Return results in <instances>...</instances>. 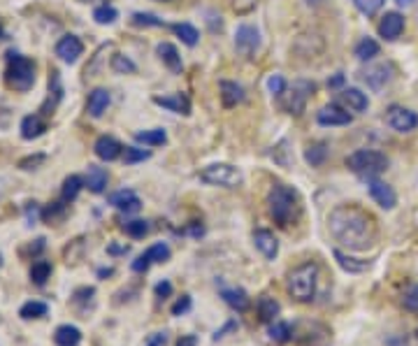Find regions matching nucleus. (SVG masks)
Masks as SVG:
<instances>
[{
	"label": "nucleus",
	"instance_id": "50",
	"mask_svg": "<svg viewBox=\"0 0 418 346\" xmlns=\"http://www.w3.org/2000/svg\"><path fill=\"white\" fill-rule=\"evenodd\" d=\"M191 295H181L177 302L172 305V316H181V314H186L188 310H191Z\"/></svg>",
	"mask_w": 418,
	"mask_h": 346
},
{
	"label": "nucleus",
	"instance_id": "52",
	"mask_svg": "<svg viewBox=\"0 0 418 346\" xmlns=\"http://www.w3.org/2000/svg\"><path fill=\"white\" fill-rule=\"evenodd\" d=\"M154 293H156V298H161V300H165V298H170L172 295V284L170 281H158L156 284V288H154Z\"/></svg>",
	"mask_w": 418,
	"mask_h": 346
},
{
	"label": "nucleus",
	"instance_id": "3",
	"mask_svg": "<svg viewBox=\"0 0 418 346\" xmlns=\"http://www.w3.org/2000/svg\"><path fill=\"white\" fill-rule=\"evenodd\" d=\"M316 286H318V265L316 262H302L288 274L286 288L291 293L293 300L298 302H311L316 295Z\"/></svg>",
	"mask_w": 418,
	"mask_h": 346
},
{
	"label": "nucleus",
	"instance_id": "14",
	"mask_svg": "<svg viewBox=\"0 0 418 346\" xmlns=\"http://www.w3.org/2000/svg\"><path fill=\"white\" fill-rule=\"evenodd\" d=\"M110 205H114V207L121 209V212H126V214H135V212H140L142 200L138 198V193H135V191L121 189V191L110 195Z\"/></svg>",
	"mask_w": 418,
	"mask_h": 346
},
{
	"label": "nucleus",
	"instance_id": "27",
	"mask_svg": "<svg viewBox=\"0 0 418 346\" xmlns=\"http://www.w3.org/2000/svg\"><path fill=\"white\" fill-rule=\"evenodd\" d=\"M332 255H334V260L339 262V267L346 270V272H351V274H360V272H365V270L370 267V260L351 258V255H346L344 251H339V249H334Z\"/></svg>",
	"mask_w": 418,
	"mask_h": 346
},
{
	"label": "nucleus",
	"instance_id": "10",
	"mask_svg": "<svg viewBox=\"0 0 418 346\" xmlns=\"http://www.w3.org/2000/svg\"><path fill=\"white\" fill-rule=\"evenodd\" d=\"M370 195L381 209H395V205H398V195H395L393 186H388L377 177L370 179Z\"/></svg>",
	"mask_w": 418,
	"mask_h": 346
},
{
	"label": "nucleus",
	"instance_id": "15",
	"mask_svg": "<svg viewBox=\"0 0 418 346\" xmlns=\"http://www.w3.org/2000/svg\"><path fill=\"white\" fill-rule=\"evenodd\" d=\"M254 244H256V249L261 251L268 260H275V258H277V253H279V242H277L275 232H270V230H265V228L256 230V232H254Z\"/></svg>",
	"mask_w": 418,
	"mask_h": 346
},
{
	"label": "nucleus",
	"instance_id": "40",
	"mask_svg": "<svg viewBox=\"0 0 418 346\" xmlns=\"http://www.w3.org/2000/svg\"><path fill=\"white\" fill-rule=\"evenodd\" d=\"M112 70L119 72V74H131V72L138 70V67H135V63H133L128 56H124V54H114V56H112Z\"/></svg>",
	"mask_w": 418,
	"mask_h": 346
},
{
	"label": "nucleus",
	"instance_id": "54",
	"mask_svg": "<svg viewBox=\"0 0 418 346\" xmlns=\"http://www.w3.org/2000/svg\"><path fill=\"white\" fill-rule=\"evenodd\" d=\"M177 346H197V337L195 335H184L181 340L177 342Z\"/></svg>",
	"mask_w": 418,
	"mask_h": 346
},
{
	"label": "nucleus",
	"instance_id": "22",
	"mask_svg": "<svg viewBox=\"0 0 418 346\" xmlns=\"http://www.w3.org/2000/svg\"><path fill=\"white\" fill-rule=\"evenodd\" d=\"M54 344L56 346H79L81 344V330L77 326H70V323H63V326L56 328Z\"/></svg>",
	"mask_w": 418,
	"mask_h": 346
},
{
	"label": "nucleus",
	"instance_id": "47",
	"mask_svg": "<svg viewBox=\"0 0 418 346\" xmlns=\"http://www.w3.org/2000/svg\"><path fill=\"white\" fill-rule=\"evenodd\" d=\"M133 24H135V26H154V28H158V26H163V21L158 19L156 14L135 12V14H133Z\"/></svg>",
	"mask_w": 418,
	"mask_h": 346
},
{
	"label": "nucleus",
	"instance_id": "37",
	"mask_svg": "<svg viewBox=\"0 0 418 346\" xmlns=\"http://www.w3.org/2000/svg\"><path fill=\"white\" fill-rule=\"evenodd\" d=\"M81 186H84V179L77 177V175H70V177H67L65 182H63V189H60V200L72 202V200L79 195Z\"/></svg>",
	"mask_w": 418,
	"mask_h": 346
},
{
	"label": "nucleus",
	"instance_id": "21",
	"mask_svg": "<svg viewBox=\"0 0 418 346\" xmlns=\"http://www.w3.org/2000/svg\"><path fill=\"white\" fill-rule=\"evenodd\" d=\"M256 310H258V316H261L263 323H275V321H279L281 305L277 302L275 298L261 295V298H258V302H256Z\"/></svg>",
	"mask_w": 418,
	"mask_h": 346
},
{
	"label": "nucleus",
	"instance_id": "12",
	"mask_svg": "<svg viewBox=\"0 0 418 346\" xmlns=\"http://www.w3.org/2000/svg\"><path fill=\"white\" fill-rule=\"evenodd\" d=\"M81 51H84V44H81V40H79L77 35L60 37L58 44H56V56L63 63H74L81 56Z\"/></svg>",
	"mask_w": 418,
	"mask_h": 346
},
{
	"label": "nucleus",
	"instance_id": "60",
	"mask_svg": "<svg viewBox=\"0 0 418 346\" xmlns=\"http://www.w3.org/2000/svg\"><path fill=\"white\" fill-rule=\"evenodd\" d=\"M81 3H91V0H81Z\"/></svg>",
	"mask_w": 418,
	"mask_h": 346
},
{
	"label": "nucleus",
	"instance_id": "17",
	"mask_svg": "<svg viewBox=\"0 0 418 346\" xmlns=\"http://www.w3.org/2000/svg\"><path fill=\"white\" fill-rule=\"evenodd\" d=\"M93 152H96L98 158H100V161L110 163V161H117V158L124 154V147H121L114 138H110V135H103V138L96 140Z\"/></svg>",
	"mask_w": 418,
	"mask_h": 346
},
{
	"label": "nucleus",
	"instance_id": "8",
	"mask_svg": "<svg viewBox=\"0 0 418 346\" xmlns=\"http://www.w3.org/2000/svg\"><path fill=\"white\" fill-rule=\"evenodd\" d=\"M386 124L398 133H412L418 128V114L412 109L402 107V105H391L386 109Z\"/></svg>",
	"mask_w": 418,
	"mask_h": 346
},
{
	"label": "nucleus",
	"instance_id": "56",
	"mask_svg": "<svg viewBox=\"0 0 418 346\" xmlns=\"http://www.w3.org/2000/svg\"><path fill=\"white\" fill-rule=\"evenodd\" d=\"M110 253H128V246H110Z\"/></svg>",
	"mask_w": 418,
	"mask_h": 346
},
{
	"label": "nucleus",
	"instance_id": "35",
	"mask_svg": "<svg viewBox=\"0 0 418 346\" xmlns=\"http://www.w3.org/2000/svg\"><path fill=\"white\" fill-rule=\"evenodd\" d=\"M374 56H379V42L372 40V37H365L358 44H355V58L358 61H372Z\"/></svg>",
	"mask_w": 418,
	"mask_h": 346
},
{
	"label": "nucleus",
	"instance_id": "34",
	"mask_svg": "<svg viewBox=\"0 0 418 346\" xmlns=\"http://www.w3.org/2000/svg\"><path fill=\"white\" fill-rule=\"evenodd\" d=\"M135 140L142 142V145H149V147H161L167 142V133L163 128H154V131H140L135 135Z\"/></svg>",
	"mask_w": 418,
	"mask_h": 346
},
{
	"label": "nucleus",
	"instance_id": "28",
	"mask_svg": "<svg viewBox=\"0 0 418 346\" xmlns=\"http://www.w3.org/2000/svg\"><path fill=\"white\" fill-rule=\"evenodd\" d=\"M221 298L228 307H233L235 312H244L249 307V295L244 288H223Z\"/></svg>",
	"mask_w": 418,
	"mask_h": 346
},
{
	"label": "nucleus",
	"instance_id": "6",
	"mask_svg": "<svg viewBox=\"0 0 418 346\" xmlns=\"http://www.w3.org/2000/svg\"><path fill=\"white\" fill-rule=\"evenodd\" d=\"M200 179L204 184H211V186L235 189V186L242 184V172H240V168H235L230 163H214V165H207V168L200 172Z\"/></svg>",
	"mask_w": 418,
	"mask_h": 346
},
{
	"label": "nucleus",
	"instance_id": "45",
	"mask_svg": "<svg viewBox=\"0 0 418 346\" xmlns=\"http://www.w3.org/2000/svg\"><path fill=\"white\" fill-rule=\"evenodd\" d=\"M353 3L365 14V17H374V14L384 7L386 0H353Z\"/></svg>",
	"mask_w": 418,
	"mask_h": 346
},
{
	"label": "nucleus",
	"instance_id": "32",
	"mask_svg": "<svg viewBox=\"0 0 418 346\" xmlns=\"http://www.w3.org/2000/svg\"><path fill=\"white\" fill-rule=\"evenodd\" d=\"M47 131V126L40 117H26L24 121H21V138L24 140H35L40 138V135Z\"/></svg>",
	"mask_w": 418,
	"mask_h": 346
},
{
	"label": "nucleus",
	"instance_id": "1",
	"mask_svg": "<svg viewBox=\"0 0 418 346\" xmlns=\"http://www.w3.org/2000/svg\"><path fill=\"white\" fill-rule=\"evenodd\" d=\"M328 228L334 242L348 251H367L377 244L379 225L370 212L358 205H339L328 216Z\"/></svg>",
	"mask_w": 418,
	"mask_h": 346
},
{
	"label": "nucleus",
	"instance_id": "53",
	"mask_svg": "<svg viewBox=\"0 0 418 346\" xmlns=\"http://www.w3.org/2000/svg\"><path fill=\"white\" fill-rule=\"evenodd\" d=\"M165 344H167V333H154L144 342V346H165Z\"/></svg>",
	"mask_w": 418,
	"mask_h": 346
},
{
	"label": "nucleus",
	"instance_id": "30",
	"mask_svg": "<svg viewBox=\"0 0 418 346\" xmlns=\"http://www.w3.org/2000/svg\"><path fill=\"white\" fill-rule=\"evenodd\" d=\"M93 298H96V288L93 286H81V288H77L72 293V298H70V302L74 310H79L81 314H86L89 312V305H93Z\"/></svg>",
	"mask_w": 418,
	"mask_h": 346
},
{
	"label": "nucleus",
	"instance_id": "44",
	"mask_svg": "<svg viewBox=\"0 0 418 346\" xmlns=\"http://www.w3.org/2000/svg\"><path fill=\"white\" fill-rule=\"evenodd\" d=\"M144 253L149 255L151 262H165L167 258H170V246L163 244V242H158V244H154V246H149V249L144 251Z\"/></svg>",
	"mask_w": 418,
	"mask_h": 346
},
{
	"label": "nucleus",
	"instance_id": "25",
	"mask_svg": "<svg viewBox=\"0 0 418 346\" xmlns=\"http://www.w3.org/2000/svg\"><path fill=\"white\" fill-rule=\"evenodd\" d=\"M107 105H110V91H105V88H96V91L89 93L86 107H89L91 117H96V119L103 117V112L107 109Z\"/></svg>",
	"mask_w": 418,
	"mask_h": 346
},
{
	"label": "nucleus",
	"instance_id": "36",
	"mask_svg": "<svg viewBox=\"0 0 418 346\" xmlns=\"http://www.w3.org/2000/svg\"><path fill=\"white\" fill-rule=\"evenodd\" d=\"M51 277V262L49 260H35L33 267H30V281L35 286H44Z\"/></svg>",
	"mask_w": 418,
	"mask_h": 346
},
{
	"label": "nucleus",
	"instance_id": "9",
	"mask_svg": "<svg viewBox=\"0 0 418 346\" xmlns=\"http://www.w3.org/2000/svg\"><path fill=\"white\" fill-rule=\"evenodd\" d=\"M258 47H261V33L256 31L254 26H240L237 33H235V49L240 51L242 56H254Z\"/></svg>",
	"mask_w": 418,
	"mask_h": 346
},
{
	"label": "nucleus",
	"instance_id": "42",
	"mask_svg": "<svg viewBox=\"0 0 418 346\" xmlns=\"http://www.w3.org/2000/svg\"><path fill=\"white\" fill-rule=\"evenodd\" d=\"M124 230H126L128 237L140 239V237H144V235L149 232V223L142 221V219H135V221H128V223L124 225Z\"/></svg>",
	"mask_w": 418,
	"mask_h": 346
},
{
	"label": "nucleus",
	"instance_id": "57",
	"mask_svg": "<svg viewBox=\"0 0 418 346\" xmlns=\"http://www.w3.org/2000/svg\"><path fill=\"white\" fill-rule=\"evenodd\" d=\"M395 3H398L400 7H409V5H414L416 0H395Z\"/></svg>",
	"mask_w": 418,
	"mask_h": 346
},
{
	"label": "nucleus",
	"instance_id": "61",
	"mask_svg": "<svg viewBox=\"0 0 418 346\" xmlns=\"http://www.w3.org/2000/svg\"><path fill=\"white\" fill-rule=\"evenodd\" d=\"M416 337H418V330H416Z\"/></svg>",
	"mask_w": 418,
	"mask_h": 346
},
{
	"label": "nucleus",
	"instance_id": "41",
	"mask_svg": "<svg viewBox=\"0 0 418 346\" xmlns=\"http://www.w3.org/2000/svg\"><path fill=\"white\" fill-rule=\"evenodd\" d=\"M119 17V12L114 10V7L110 5H103V7H96V12H93V19L98 21L100 26H107V24H114Z\"/></svg>",
	"mask_w": 418,
	"mask_h": 346
},
{
	"label": "nucleus",
	"instance_id": "31",
	"mask_svg": "<svg viewBox=\"0 0 418 346\" xmlns=\"http://www.w3.org/2000/svg\"><path fill=\"white\" fill-rule=\"evenodd\" d=\"M49 314V305L42 302V300H30V302L21 305L19 316L24 321H33V319H44Z\"/></svg>",
	"mask_w": 418,
	"mask_h": 346
},
{
	"label": "nucleus",
	"instance_id": "23",
	"mask_svg": "<svg viewBox=\"0 0 418 346\" xmlns=\"http://www.w3.org/2000/svg\"><path fill=\"white\" fill-rule=\"evenodd\" d=\"M156 54H158V58L170 67L172 72H181V67H184V63H181V56H179V51H177V47L174 44H170V42H161L156 47Z\"/></svg>",
	"mask_w": 418,
	"mask_h": 346
},
{
	"label": "nucleus",
	"instance_id": "19",
	"mask_svg": "<svg viewBox=\"0 0 418 346\" xmlns=\"http://www.w3.org/2000/svg\"><path fill=\"white\" fill-rule=\"evenodd\" d=\"M339 102L344 105L346 109H351V112H365L367 109V95H365L360 88H341V93H339Z\"/></svg>",
	"mask_w": 418,
	"mask_h": 346
},
{
	"label": "nucleus",
	"instance_id": "20",
	"mask_svg": "<svg viewBox=\"0 0 418 346\" xmlns=\"http://www.w3.org/2000/svg\"><path fill=\"white\" fill-rule=\"evenodd\" d=\"M107 170L98 168V165H89L86 168V177H84V186H89L91 193H103L105 186H107Z\"/></svg>",
	"mask_w": 418,
	"mask_h": 346
},
{
	"label": "nucleus",
	"instance_id": "18",
	"mask_svg": "<svg viewBox=\"0 0 418 346\" xmlns=\"http://www.w3.org/2000/svg\"><path fill=\"white\" fill-rule=\"evenodd\" d=\"M156 105H161V107L174 112V114H184L188 117L191 114V102H188V98L184 93H174V95H156L154 98Z\"/></svg>",
	"mask_w": 418,
	"mask_h": 346
},
{
	"label": "nucleus",
	"instance_id": "2",
	"mask_svg": "<svg viewBox=\"0 0 418 346\" xmlns=\"http://www.w3.org/2000/svg\"><path fill=\"white\" fill-rule=\"evenodd\" d=\"M268 212L277 225L288 228L300 214V193L293 186L275 184L268 193Z\"/></svg>",
	"mask_w": 418,
	"mask_h": 346
},
{
	"label": "nucleus",
	"instance_id": "7",
	"mask_svg": "<svg viewBox=\"0 0 418 346\" xmlns=\"http://www.w3.org/2000/svg\"><path fill=\"white\" fill-rule=\"evenodd\" d=\"M284 93H286V109L291 112V114L300 117L307 107V100L311 98V93H314V84L307 79L293 81V86Z\"/></svg>",
	"mask_w": 418,
	"mask_h": 346
},
{
	"label": "nucleus",
	"instance_id": "43",
	"mask_svg": "<svg viewBox=\"0 0 418 346\" xmlns=\"http://www.w3.org/2000/svg\"><path fill=\"white\" fill-rule=\"evenodd\" d=\"M402 307H405L407 312L418 314V284L409 286L405 291V295H402Z\"/></svg>",
	"mask_w": 418,
	"mask_h": 346
},
{
	"label": "nucleus",
	"instance_id": "48",
	"mask_svg": "<svg viewBox=\"0 0 418 346\" xmlns=\"http://www.w3.org/2000/svg\"><path fill=\"white\" fill-rule=\"evenodd\" d=\"M268 88H270V93H275V95H281L286 91V81L281 74H272V77L268 79Z\"/></svg>",
	"mask_w": 418,
	"mask_h": 346
},
{
	"label": "nucleus",
	"instance_id": "49",
	"mask_svg": "<svg viewBox=\"0 0 418 346\" xmlns=\"http://www.w3.org/2000/svg\"><path fill=\"white\" fill-rule=\"evenodd\" d=\"M44 161H47V156H44V154H35V156L24 158V161L19 163V168H21V170H35L37 165H42Z\"/></svg>",
	"mask_w": 418,
	"mask_h": 346
},
{
	"label": "nucleus",
	"instance_id": "5",
	"mask_svg": "<svg viewBox=\"0 0 418 346\" xmlns=\"http://www.w3.org/2000/svg\"><path fill=\"white\" fill-rule=\"evenodd\" d=\"M5 81L14 91H28L35 84V63L21 54H10L7 56Z\"/></svg>",
	"mask_w": 418,
	"mask_h": 346
},
{
	"label": "nucleus",
	"instance_id": "46",
	"mask_svg": "<svg viewBox=\"0 0 418 346\" xmlns=\"http://www.w3.org/2000/svg\"><path fill=\"white\" fill-rule=\"evenodd\" d=\"M149 156H151V152H144V149H138V147H126L124 149V161H126V165L142 163V161H147Z\"/></svg>",
	"mask_w": 418,
	"mask_h": 346
},
{
	"label": "nucleus",
	"instance_id": "59",
	"mask_svg": "<svg viewBox=\"0 0 418 346\" xmlns=\"http://www.w3.org/2000/svg\"><path fill=\"white\" fill-rule=\"evenodd\" d=\"M0 35H3V26H0Z\"/></svg>",
	"mask_w": 418,
	"mask_h": 346
},
{
	"label": "nucleus",
	"instance_id": "24",
	"mask_svg": "<svg viewBox=\"0 0 418 346\" xmlns=\"http://www.w3.org/2000/svg\"><path fill=\"white\" fill-rule=\"evenodd\" d=\"M307 333L302 335V346H330V333H328V328H323V326H318V323H307Z\"/></svg>",
	"mask_w": 418,
	"mask_h": 346
},
{
	"label": "nucleus",
	"instance_id": "13",
	"mask_svg": "<svg viewBox=\"0 0 418 346\" xmlns=\"http://www.w3.org/2000/svg\"><path fill=\"white\" fill-rule=\"evenodd\" d=\"M316 119L321 126H348L353 121V117L348 114V109L339 107V105H325V107L318 112Z\"/></svg>",
	"mask_w": 418,
	"mask_h": 346
},
{
	"label": "nucleus",
	"instance_id": "33",
	"mask_svg": "<svg viewBox=\"0 0 418 346\" xmlns=\"http://www.w3.org/2000/svg\"><path fill=\"white\" fill-rule=\"evenodd\" d=\"M270 340L277 342V344H286L293 340V328L291 323H284V321H275L270 323V330H268Z\"/></svg>",
	"mask_w": 418,
	"mask_h": 346
},
{
	"label": "nucleus",
	"instance_id": "38",
	"mask_svg": "<svg viewBox=\"0 0 418 346\" xmlns=\"http://www.w3.org/2000/svg\"><path fill=\"white\" fill-rule=\"evenodd\" d=\"M305 158H307V163L311 165V168H318V165H323L325 158H328V149H325L323 142H316V145L307 147Z\"/></svg>",
	"mask_w": 418,
	"mask_h": 346
},
{
	"label": "nucleus",
	"instance_id": "29",
	"mask_svg": "<svg viewBox=\"0 0 418 346\" xmlns=\"http://www.w3.org/2000/svg\"><path fill=\"white\" fill-rule=\"evenodd\" d=\"M221 100L226 107H235V105L244 100V88L235 84V81H221Z\"/></svg>",
	"mask_w": 418,
	"mask_h": 346
},
{
	"label": "nucleus",
	"instance_id": "4",
	"mask_svg": "<svg viewBox=\"0 0 418 346\" xmlns=\"http://www.w3.org/2000/svg\"><path fill=\"white\" fill-rule=\"evenodd\" d=\"M346 168L355 172L358 177L372 179L388 170V158L381 152H374V149H360V152H355L346 158Z\"/></svg>",
	"mask_w": 418,
	"mask_h": 346
},
{
	"label": "nucleus",
	"instance_id": "26",
	"mask_svg": "<svg viewBox=\"0 0 418 346\" xmlns=\"http://www.w3.org/2000/svg\"><path fill=\"white\" fill-rule=\"evenodd\" d=\"M67 216V202L60 200V202H49L47 207L40 212V219L49 225H58Z\"/></svg>",
	"mask_w": 418,
	"mask_h": 346
},
{
	"label": "nucleus",
	"instance_id": "58",
	"mask_svg": "<svg viewBox=\"0 0 418 346\" xmlns=\"http://www.w3.org/2000/svg\"><path fill=\"white\" fill-rule=\"evenodd\" d=\"M316 3H321V0H307V5H316Z\"/></svg>",
	"mask_w": 418,
	"mask_h": 346
},
{
	"label": "nucleus",
	"instance_id": "55",
	"mask_svg": "<svg viewBox=\"0 0 418 346\" xmlns=\"http://www.w3.org/2000/svg\"><path fill=\"white\" fill-rule=\"evenodd\" d=\"M341 84H344V74H341V72L334 74L332 79H328V86H330V88H339Z\"/></svg>",
	"mask_w": 418,
	"mask_h": 346
},
{
	"label": "nucleus",
	"instance_id": "51",
	"mask_svg": "<svg viewBox=\"0 0 418 346\" xmlns=\"http://www.w3.org/2000/svg\"><path fill=\"white\" fill-rule=\"evenodd\" d=\"M151 265H154V262L149 260V255L142 253V255H138V258L133 260L131 267H133V272H140V274H142V272H147V270H149Z\"/></svg>",
	"mask_w": 418,
	"mask_h": 346
},
{
	"label": "nucleus",
	"instance_id": "16",
	"mask_svg": "<svg viewBox=\"0 0 418 346\" xmlns=\"http://www.w3.org/2000/svg\"><path fill=\"white\" fill-rule=\"evenodd\" d=\"M391 72H393L391 65H374V67H370L367 72H363V81L372 88V91H381V88L393 79Z\"/></svg>",
	"mask_w": 418,
	"mask_h": 346
},
{
	"label": "nucleus",
	"instance_id": "11",
	"mask_svg": "<svg viewBox=\"0 0 418 346\" xmlns=\"http://www.w3.org/2000/svg\"><path fill=\"white\" fill-rule=\"evenodd\" d=\"M405 33V17H402L400 12H386L381 21H379V35L384 37V40H398V37Z\"/></svg>",
	"mask_w": 418,
	"mask_h": 346
},
{
	"label": "nucleus",
	"instance_id": "39",
	"mask_svg": "<svg viewBox=\"0 0 418 346\" xmlns=\"http://www.w3.org/2000/svg\"><path fill=\"white\" fill-rule=\"evenodd\" d=\"M172 28H174V33L181 37V42L188 44V47H195V44H197V37H200V33H197L191 24H177Z\"/></svg>",
	"mask_w": 418,
	"mask_h": 346
}]
</instances>
